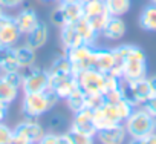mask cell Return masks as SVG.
I'll use <instances>...</instances> for the list:
<instances>
[{"mask_svg":"<svg viewBox=\"0 0 156 144\" xmlns=\"http://www.w3.org/2000/svg\"><path fill=\"white\" fill-rule=\"evenodd\" d=\"M69 129L73 130V132L81 133V135H86L89 138H95L98 130L94 124V110L84 107L80 112L73 113V120H72Z\"/></svg>","mask_w":156,"mask_h":144,"instance_id":"30bf717a","label":"cell"},{"mask_svg":"<svg viewBox=\"0 0 156 144\" xmlns=\"http://www.w3.org/2000/svg\"><path fill=\"white\" fill-rule=\"evenodd\" d=\"M133 109H135V106L126 98H121L116 103L106 101L101 107L94 110V124H95L97 130H101V129L110 127L113 124L124 123L126 118L133 112Z\"/></svg>","mask_w":156,"mask_h":144,"instance_id":"7a4b0ae2","label":"cell"},{"mask_svg":"<svg viewBox=\"0 0 156 144\" xmlns=\"http://www.w3.org/2000/svg\"><path fill=\"white\" fill-rule=\"evenodd\" d=\"M48 127H49L51 132H57V133H60L63 129L67 127V120H66L64 115L57 113V115H54V117L49 118V121H48ZM61 133H63V132H61Z\"/></svg>","mask_w":156,"mask_h":144,"instance_id":"f546056e","label":"cell"},{"mask_svg":"<svg viewBox=\"0 0 156 144\" xmlns=\"http://www.w3.org/2000/svg\"><path fill=\"white\" fill-rule=\"evenodd\" d=\"M2 14H3V6L0 5V16H2Z\"/></svg>","mask_w":156,"mask_h":144,"instance_id":"f6af8a7d","label":"cell"},{"mask_svg":"<svg viewBox=\"0 0 156 144\" xmlns=\"http://www.w3.org/2000/svg\"><path fill=\"white\" fill-rule=\"evenodd\" d=\"M116 66L113 74L124 80L147 77V55L136 45H119L113 48Z\"/></svg>","mask_w":156,"mask_h":144,"instance_id":"6da1fadb","label":"cell"},{"mask_svg":"<svg viewBox=\"0 0 156 144\" xmlns=\"http://www.w3.org/2000/svg\"><path fill=\"white\" fill-rule=\"evenodd\" d=\"M73 26H75L76 32L80 34V37H81L83 43L90 45V46H95V43H97V40H98L100 34H98V32L90 26V23H89V20H87L86 17L80 19L78 22H75V23H73Z\"/></svg>","mask_w":156,"mask_h":144,"instance_id":"ffe728a7","label":"cell"},{"mask_svg":"<svg viewBox=\"0 0 156 144\" xmlns=\"http://www.w3.org/2000/svg\"><path fill=\"white\" fill-rule=\"evenodd\" d=\"M49 88L57 94V97L60 100H66L76 88H78V81L75 74H67V75H61V77H49Z\"/></svg>","mask_w":156,"mask_h":144,"instance_id":"4fadbf2b","label":"cell"},{"mask_svg":"<svg viewBox=\"0 0 156 144\" xmlns=\"http://www.w3.org/2000/svg\"><path fill=\"white\" fill-rule=\"evenodd\" d=\"M25 0H0V5L3 8H8V9H14V8H19L23 5Z\"/></svg>","mask_w":156,"mask_h":144,"instance_id":"f35d334b","label":"cell"},{"mask_svg":"<svg viewBox=\"0 0 156 144\" xmlns=\"http://www.w3.org/2000/svg\"><path fill=\"white\" fill-rule=\"evenodd\" d=\"M51 23L54 26H57L58 29L66 25V16H64V11H63L61 3H58V6H55L52 9V13H51Z\"/></svg>","mask_w":156,"mask_h":144,"instance_id":"1f68e13d","label":"cell"},{"mask_svg":"<svg viewBox=\"0 0 156 144\" xmlns=\"http://www.w3.org/2000/svg\"><path fill=\"white\" fill-rule=\"evenodd\" d=\"M67 136H69V144H92L95 141V138H89L86 135H81L78 132H73V130H67L66 132Z\"/></svg>","mask_w":156,"mask_h":144,"instance_id":"836d02e7","label":"cell"},{"mask_svg":"<svg viewBox=\"0 0 156 144\" xmlns=\"http://www.w3.org/2000/svg\"><path fill=\"white\" fill-rule=\"evenodd\" d=\"M83 11H84V17L86 19H92L95 16H100L103 13H107L104 0H90V2H87V3L83 5Z\"/></svg>","mask_w":156,"mask_h":144,"instance_id":"83f0119b","label":"cell"},{"mask_svg":"<svg viewBox=\"0 0 156 144\" xmlns=\"http://www.w3.org/2000/svg\"><path fill=\"white\" fill-rule=\"evenodd\" d=\"M49 40V26L46 22H40L29 34H26V45H29L32 49L38 51L46 46Z\"/></svg>","mask_w":156,"mask_h":144,"instance_id":"2e32d148","label":"cell"},{"mask_svg":"<svg viewBox=\"0 0 156 144\" xmlns=\"http://www.w3.org/2000/svg\"><path fill=\"white\" fill-rule=\"evenodd\" d=\"M0 48H2V43H0Z\"/></svg>","mask_w":156,"mask_h":144,"instance_id":"f907efd6","label":"cell"},{"mask_svg":"<svg viewBox=\"0 0 156 144\" xmlns=\"http://www.w3.org/2000/svg\"><path fill=\"white\" fill-rule=\"evenodd\" d=\"M19 92H20V89L11 86L8 81L3 80L2 75H0V104L9 107V104H11L12 101L17 100Z\"/></svg>","mask_w":156,"mask_h":144,"instance_id":"cb8c5ba5","label":"cell"},{"mask_svg":"<svg viewBox=\"0 0 156 144\" xmlns=\"http://www.w3.org/2000/svg\"><path fill=\"white\" fill-rule=\"evenodd\" d=\"M106 103L104 94H86V107L90 110H95L101 107Z\"/></svg>","mask_w":156,"mask_h":144,"instance_id":"4dcf8cb0","label":"cell"},{"mask_svg":"<svg viewBox=\"0 0 156 144\" xmlns=\"http://www.w3.org/2000/svg\"><path fill=\"white\" fill-rule=\"evenodd\" d=\"M0 74H2V69H0Z\"/></svg>","mask_w":156,"mask_h":144,"instance_id":"681fc988","label":"cell"},{"mask_svg":"<svg viewBox=\"0 0 156 144\" xmlns=\"http://www.w3.org/2000/svg\"><path fill=\"white\" fill-rule=\"evenodd\" d=\"M64 16H66V25L67 23H75L80 19L84 17L83 11V3L81 2H73V3H61Z\"/></svg>","mask_w":156,"mask_h":144,"instance_id":"484cf974","label":"cell"},{"mask_svg":"<svg viewBox=\"0 0 156 144\" xmlns=\"http://www.w3.org/2000/svg\"><path fill=\"white\" fill-rule=\"evenodd\" d=\"M150 2H151V3H154V5H156V0H150Z\"/></svg>","mask_w":156,"mask_h":144,"instance_id":"7dc6e473","label":"cell"},{"mask_svg":"<svg viewBox=\"0 0 156 144\" xmlns=\"http://www.w3.org/2000/svg\"><path fill=\"white\" fill-rule=\"evenodd\" d=\"M14 55L17 60V64L22 69H29L31 66L35 64V49H32L29 45H20V46H14Z\"/></svg>","mask_w":156,"mask_h":144,"instance_id":"ac0fdd59","label":"cell"},{"mask_svg":"<svg viewBox=\"0 0 156 144\" xmlns=\"http://www.w3.org/2000/svg\"><path fill=\"white\" fill-rule=\"evenodd\" d=\"M138 142H139V144H156V130L147 133V135H145L144 138H141Z\"/></svg>","mask_w":156,"mask_h":144,"instance_id":"ab89813d","label":"cell"},{"mask_svg":"<svg viewBox=\"0 0 156 144\" xmlns=\"http://www.w3.org/2000/svg\"><path fill=\"white\" fill-rule=\"evenodd\" d=\"M64 101H66L69 110H70L72 113H76V112H80L81 109L86 107V94H84L80 88H76Z\"/></svg>","mask_w":156,"mask_h":144,"instance_id":"4316f807","label":"cell"},{"mask_svg":"<svg viewBox=\"0 0 156 144\" xmlns=\"http://www.w3.org/2000/svg\"><path fill=\"white\" fill-rule=\"evenodd\" d=\"M43 2H54V0H43Z\"/></svg>","mask_w":156,"mask_h":144,"instance_id":"c3c4849f","label":"cell"},{"mask_svg":"<svg viewBox=\"0 0 156 144\" xmlns=\"http://www.w3.org/2000/svg\"><path fill=\"white\" fill-rule=\"evenodd\" d=\"M49 89V72L48 69L37 67L35 64L26 69L23 74V85L22 91L23 94L26 92H41Z\"/></svg>","mask_w":156,"mask_h":144,"instance_id":"ba28073f","label":"cell"},{"mask_svg":"<svg viewBox=\"0 0 156 144\" xmlns=\"http://www.w3.org/2000/svg\"><path fill=\"white\" fill-rule=\"evenodd\" d=\"M3 77L5 81H8L11 86L17 88V89H22V85H23V74H22V70H5L0 74Z\"/></svg>","mask_w":156,"mask_h":144,"instance_id":"f1b7e54d","label":"cell"},{"mask_svg":"<svg viewBox=\"0 0 156 144\" xmlns=\"http://www.w3.org/2000/svg\"><path fill=\"white\" fill-rule=\"evenodd\" d=\"M60 98L51 88L41 92H26L22 100V112L25 117L38 118L52 110Z\"/></svg>","mask_w":156,"mask_h":144,"instance_id":"3957f363","label":"cell"},{"mask_svg":"<svg viewBox=\"0 0 156 144\" xmlns=\"http://www.w3.org/2000/svg\"><path fill=\"white\" fill-rule=\"evenodd\" d=\"M148 78V83H150V88L153 91V94H156V74L151 75V77H147Z\"/></svg>","mask_w":156,"mask_h":144,"instance_id":"60d3db41","label":"cell"},{"mask_svg":"<svg viewBox=\"0 0 156 144\" xmlns=\"http://www.w3.org/2000/svg\"><path fill=\"white\" fill-rule=\"evenodd\" d=\"M8 115V106H2L0 104V121H3Z\"/></svg>","mask_w":156,"mask_h":144,"instance_id":"b9f144b4","label":"cell"},{"mask_svg":"<svg viewBox=\"0 0 156 144\" xmlns=\"http://www.w3.org/2000/svg\"><path fill=\"white\" fill-rule=\"evenodd\" d=\"M0 144H12V129L0 121Z\"/></svg>","mask_w":156,"mask_h":144,"instance_id":"e575fe53","label":"cell"},{"mask_svg":"<svg viewBox=\"0 0 156 144\" xmlns=\"http://www.w3.org/2000/svg\"><path fill=\"white\" fill-rule=\"evenodd\" d=\"M80 2H81V3L84 5V3H87V2H90V0H80Z\"/></svg>","mask_w":156,"mask_h":144,"instance_id":"ee69618b","label":"cell"},{"mask_svg":"<svg viewBox=\"0 0 156 144\" xmlns=\"http://www.w3.org/2000/svg\"><path fill=\"white\" fill-rule=\"evenodd\" d=\"M142 107H144V109H145V110L154 118V117H156V94H153V95H151V97L142 104Z\"/></svg>","mask_w":156,"mask_h":144,"instance_id":"8d00e7d4","label":"cell"},{"mask_svg":"<svg viewBox=\"0 0 156 144\" xmlns=\"http://www.w3.org/2000/svg\"><path fill=\"white\" fill-rule=\"evenodd\" d=\"M80 88L84 94H104L106 92V74L95 67L84 69L75 75Z\"/></svg>","mask_w":156,"mask_h":144,"instance_id":"52a82bcc","label":"cell"},{"mask_svg":"<svg viewBox=\"0 0 156 144\" xmlns=\"http://www.w3.org/2000/svg\"><path fill=\"white\" fill-rule=\"evenodd\" d=\"M116 66V58L113 54V49L107 48H95L92 52V67L104 72V74H113Z\"/></svg>","mask_w":156,"mask_h":144,"instance_id":"7c38bea8","label":"cell"},{"mask_svg":"<svg viewBox=\"0 0 156 144\" xmlns=\"http://www.w3.org/2000/svg\"><path fill=\"white\" fill-rule=\"evenodd\" d=\"M22 38V32L19 31L14 17L8 14L0 16V43L2 46H16Z\"/></svg>","mask_w":156,"mask_h":144,"instance_id":"8fae6325","label":"cell"},{"mask_svg":"<svg viewBox=\"0 0 156 144\" xmlns=\"http://www.w3.org/2000/svg\"><path fill=\"white\" fill-rule=\"evenodd\" d=\"M139 26L147 32H156V5L150 3L144 6L139 14Z\"/></svg>","mask_w":156,"mask_h":144,"instance_id":"44dd1931","label":"cell"},{"mask_svg":"<svg viewBox=\"0 0 156 144\" xmlns=\"http://www.w3.org/2000/svg\"><path fill=\"white\" fill-rule=\"evenodd\" d=\"M153 123H154V130H156V117L153 118Z\"/></svg>","mask_w":156,"mask_h":144,"instance_id":"bcb514c9","label":"cell"},{"mask_svg":"<svg viewBox=\"0 0 156 144\" xmlns=\"http://www.w3.org/2000/svg\"><path fill=\"white\" fill-rule=\"evenodd\" d=\"M126 138H127V132L122 123L101 129L97 132V136H95V139L101 144H121L126 141Z\"/></svg>","mask_w":156,"mask_h":144,"instance_id":"5bb4252c","label":"cell"},{"mask_svg":"<svg viewBox=\"0 0 156 144\" xmlns=\"http://www.w3.org/2000/svg\"><path fill=\"white\" fill-rule=\"evenodd\" d=\"M119 89L122 92V97L126 100H129L135 107L142 106L153 95V91L150 88V83H148L147 77L136 78V80H124V78H121Z\"/></svg>","mask_w":156,"mask_h":144,"instance_id":"5b68a950","label":"cell"},{"mask_svg":"<svg viewBox=\"0 0 156 144\" xmlns=\"http://www.w3.org/2000/svg\"><path fill=\"white\" fill-rule=\"evenodd\" d=\"M92 52H94V46L86 45V43L69 48L64 51L66 57L69 58V61L72 64V72L75 75L84 69L92 67Z\"/></svg>","mask_w":156,"mask_h":144,"instance_id":"9c48e42d","label":"cell"},{"mask_svg":"<svg viewBox=\"0 0 156 144\" xmlns=\"http://www.w3.org/2000/svg\"><path fill=\"white\" fill-rule=\"evenodd\" d=\"M14 22H16L19 31L22 32V35H26V34H29L41 20H40L38 14H37L32 8H25V9H22V11L14 17Z\"/></svg>","mask_w":156,"mask_h":144,"instance_id":"9a60e30c","label":"cell"},{"mask_svg":"<svg viewBox=\"0 0 156 144\" xmlns=\"http://www.w3.org/2000/svg\"><path fill=\"white\" fill-rule=\"evenodd\" d=\"M127 132V136L132 139V142H138L141 138H144L147 133L154 130V123L153 117L142 107H135L133 112L126 118L122 123Z\"/></svg>","mask_w":156,"mask_h":144,"instance_id":"277c9868","label":"cell"},{"mask_svg":"<svg viewBox=\"0 0 156 144\" xmlns=\"http://www.w3.org/2000/svg\"><path fill=\"white\" fill-rule=\"evenodd\" d=\"M48 72H49V77H51V78H54V77H61V75H67V74H73V72H72V64H70L69 58L66 57V54L58 55V57L51 63Z\"/></svg>","mask_w":156,"mask_h":144,"instance_id":"7402d4cb","label":"cell"},{"mask_svg":"<svg viewBox=\"0 0 156 144\" xmlns=\"http://www.w3.org/2000/svg\"><path fill=\"white\" fill-rule=\"evenodd\" d=\"M60 3H73V2H80V0H58Z\"/></svg>","mask_w":156,"mask_h":144,"instance_id":"7bdbcfd3","label":"cell"},{"mask_svg":"<svg viewBox=\"0 0 156 144\" xmlns=\"http://www.w3.org/2000/svg\"><path fill=\"white\" fill-rule=\"evenodd\" d=\"M43 135H44V129L37 121V118L26 117L12 129V142L14 144H34V142H38Z\"/></svg>","mask_w":156,"mask_h":144,"instance_id":"8992f818","label":"cell"},{"mask_svg":"<svg viewBox=\"0 0 156 144\" xmlns=\"http://www.w3.org/2000/svg\"><path fill=\"white\" fill-rule=\"evenodd\" d=\"M60 43H61L64 51L69 48L78 46V45H83V40H81L80 34L76 32L73 23H67V25L60 28Z\"/></svg>","mask_w":156,"mask_h":144,"instance_id":"d6986e66","label":"cell"},{"mask_svg":"<svg viewBox=\"0 0 156 144\" xmlns=\"http://www.w3.org/2000/svg\"><path fill=\"white\" fill-rule=\"evenodd\" d=\"M109 19H110V14H109V13H103V14L95 16V17L87 19V20H89L90 26H92V28H94L98 34H101V31L104 29V26H106V23L109 22Z\"/></svg>","mask_w":156,"mask_h":144,"instance_id":"d6a6232c","label":"cell"},{"mask_svg":"<svg viewBox=\"0 0 156 144\" xmlns=\"http://www.w3.org/2000/svg\"><path fill=\"white\" fill-rule=\"evenodd\" d=\"M40 144H60V133L57 132H44V135L41 136V139L38 141Z\"/></svg>","mask_w":156,"mask_h":144,"instance_id":"d590c367","label":"cell"},{"mask_svg":"<svg viewBox=\"0 0 156 144\" xmlns=\"http://www.w3.org/2000/svg\"><path fill=\"white\" fill-rule=\"evenodd\" d=\"M0 69L5 70H20L16 55H14V46H2L0 48Z\"/></svg>","mask_w":156,"mask_h":144,"instance_id":"603a6c76","label":"cell"},{"mask_svg":"<svg viewBox=\"0 0 156 144\" xmlns=\"http://www.w3.org/2000/svg\"><path fill=\"white\" fill-rule=\"evenodd\" d=\"M106 9L110 16L115 17H122L130 11L132 0H104Z\"/></svg>","mask_w":156,"mask_h":144,"instance_id":"d4e9b609","label":"cell"},{"mask_svg":"<svg viewBox=\"0 0 156 144\" xmlns=\"http://www.w3.org/2000/svg\"><path fill=\"white\" fill-rule=\"evenodd\" d=\"M106 40H110V41H118L121 40L124 35H126V23L121 17H115V16H110L109 22L106 23L104 29L101 31V34Z\"/></svg>","mask_w":156,"mask_h":144,"instance_id":"e0dca14e","label":"cell"},{"mask_svg":"<svg viewBox=\"0 0 156 144\" xmlns=\"http://www.w3.org/2000/svg\"><path fill=\"white\" fill-rule=\"evenodd\" d=\"M104 97H106V101H109V103H116V101H119L121 98H124V97H122V92H121V89L110 91V92L104 94Z\"/></svg>","mask_w":156,"mask_h":144,"instance_id":"74e56055","label":"cell"}]
</instances>
